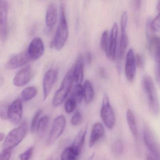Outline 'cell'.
Returning <instances> with one entry per match:
<instances>
[{
    "mask_svg": "<svg viewBox=\"0 0 160 160\" xmlns=\"http://www.w3.org/2000/svg\"><path fill=\"white\" fill-rule=\"evenodd\" d=\"M13 149L4 148L0 154L1 160H8L11 158Z\"/></svg>",
    "mask_w": 160,
    "mask_h": 160,
    "instance_id": "cell-35",
    "label": "cell"
},
{
    "mask_svg": "<svg viewBox=\"0 0 160 160\" xmlns=\"http://www.w3.org/2000/svg\"><path fill=\"white\" fill-rule=\"evenodd\" d=\"M65 117L60 115L56 118L53 122L48 138V144H52L61 135L66 126Z\"/></svg>",
    "mask_w": 160,
    "mask_h": 160,
    "instance_id": "cell-6",
    "label": "cell"
},
{
    "mask_svg": "<svg viewBox=\"0 0 160 160\" xmlns=\"http://www.w3.org/2000/svg\"><path fill=\"white\" fill-rule=\"evenodd\" d=\"M23 115V106L20 99L14 101L8 107V118L14 124H18L21 122Z\"/></svg>",
    "mask_w": 160,
    "mask_h": 160,
    "instance_id": "cell-9",
    "label": "cell"
},
{
    "mask_svg": "<svg viewBox=\"0 0 160 160\" xmlns=\"http://www.w3.org/2000/svg\"><path fill=\"white\" fill-rule=\"evenodd\" d=\"M58 12L57 8L54 3H50L48 7L46 14V23L48 28H52L57 21Z\"/></svg>",
    "mask_w": 160,
    "mask_h": 160,
    "instance_id": "cell-19",
    "label": "cell"
},
{
    "mask_svg": "<svg viewBox=\"0 0 160 160\" xmlns=\"http://www.w3.org/2000/svg\"><path fill=\"white\" fill-rule=\"evenodd\" d=\"M151 28L153 32L160 31V12H158V14L155 18L151 21Z\"/></svg>",
    "mask_w": 160,
    "mask_h": 160,
    "instance_id": "cell-32",
    "label": "cell"
},
{
    "mask_svg": "<svg viewBox=\"0 0 160 160\" xmlns=\"http://www.w3.org/2000/svg\"><path fill=\"white\" fill-rule=\"evenodd\" d=\"M37 93V89L35 87H28L25 88L21 92V98L23 101L27 102L34 98Z\"/></svg>",
    "mask_w": 160,
    "mask_h": 160,
    "instance_id": "cell-26",
    "label": "cell"
},
{
    "mask_svg": "<svg viewBox=\"0 0 160 160\" xmlns=\"http://www.w3.org/2000/svg\"><path fill=\"white\" fill-rule=\"evenodd\" d=\"M155 77L157 83L160 85V62H156L155 68Z\"/></svg>",
    "mask_w": 160,
    "mask_h": 160,
    "instance_id": "cell-39",
    "label": "cell"
},
{
    "mask_svg": "<svg viewBox=\"0 0 160 160\" xmlns=\"http://www.w3.org/2000/svg\"><path fill=\"white\" fill-rule=\"evenodd\" d=\"M77 100L72 96L68 98L64 104L65 110L67 113H71L72 112L76 107Z\"/></svg>",
    "mask_w": 160,
    "mask_h": 160,
    "instance_id": "cell-28",
    "label": "cell"
},
{
    "mask_svg": "<svg viewBox=\"0 0 160 160\" xmlns=\"http://www.w3.org/2000/svg\"><path fill=\"white\" fill-rule=\"evenodd\" d=\"M8 0H0V37L5 42L8 35Z\"/></svg>",
    "mask_w": 160,
    "mask_h": 160,
    "instance_id": "cell-7",
    "label": "cell"
},
{
    "mask_svg": "<svg viewBox=\"0 0 160 160\" xmlns=\"http://www.w3.org/2000/svg\"><path fill=\"white\" fill-rule=\"evenodd\" d=\"M42 113V109H39L33 116L32 120L31 125V131L32 132H34L35 130H36V127H37V124H38V122L39 121V117Z\"/></svg>",
    "mask_w": 160,
    "mask_h": 160,
    "instance_id": "cell-31",
    "label": "cell"
},
{
    "mask_svg": "<svg viewBox=\"0 0 160 160\" xmlns=\"http://www.w3.org/2000/svg\"><path fill=\"white\" fill-rule=\"evenodd\" d=\"M112 149L115 154L118 155L122 154L124 150V144L122 140L120 139L116 140L112 145Z\"/></svg>",
    "mask_w": 160,
    "mask_h": 160,
    "instance_id": "cell-30",
    "label": "cell"
},
{
    "mask_svg": "<svg viewBox=\"0 0 160 160\" xmlns=\"http://www.w3.org/2000/svg\"><path fill=\"white\" fill-rule=\"evenodd\" d=\"M86 60L88 64H90L92 61V56L91 53L90 52H88L86 55Z\"/></svg>",
    "mask_w": 160,
    "mask_h": 160,
    "instance_id": "cell-41",
    "label": "cell"
},
{
    "mask_svg": "<svg viewBox=\"0 0 160 160\" xmlns=\"http://www.w3.org/2000/svg\"><path fill=\"white\" fill-rule=\"evenodd\" d=\"M81 152L76 148L72 146L66 148L63 150L62 154L61 159L62 160H77Z\"/></svg>",
    "mask_w": 160,
    "mask_h": 160,
    "instance_id": "cell-21",
    "label": "cell"
},
{
    "mask_svg": "<svg viewBox=\"0 0 160 160\" xmlns=\"http://www.w3.org/2000/svg\"><path fill=\"white\" fill-rule=\"evenodd\" d=\"M118 27L114 23L109 35V43L107 50L105 52L107 57L111 61H114L117 58V41H118Z\"/></svg>",
    "mask_w": 160,
    "mask_h": 160,
    "instance_id": "cell-10",
    "label": "cell"
},
{
    "mask_svg": "<svg viewBox=\"0 0 160 160\" xmlns=\"http://www.w3.org/2000/svg\"><path fill=\"white\" fill-rule=\"evenodd\" d=\"M69 36V28L65 10L63 6H61L59 22L56 35L50 44V48L58 51L61 50L66 44Z\"/></svg>",
    "mask_w": 160,
    "mask_h": 160,
    "instance_id": "cell-1",
    "label": "cell"
},
{
    "mask_svg": "<svg viewBox=\"0 0 160 160\" xmlns=\"http://www.w3.org/2000/svg\"><path fill=\"white\" fill-rule=\"evenodd\" d=\"M73 70V67L66 74L62 82L60 87L54 95L52 104L55 107H57L62 104L71 91L74 81Z\"/></svg>",
    "mask_w": 160,
    "mask_h": 160,
    "instance_id": "cell-3",
    "label": "cell"
},
{
    "mask_svg": "<svg viewBox=\"0 0 160 160\" xmlns=\"http://www.w3.org/2000/svg\"><path fill=\"white\" fill-rule=\"evenodd\" d=\"M147 40L150 51L154 56L156 62H160V37L153 35Z\"/></svg>",
    "mask_w": 160,
    "mask_h": 160,
    "instance_id": "cell-18",
    "label": "cell"
},
{
    "mask_svg": "<svg viewBox=\"0 0 160 160\" xmlns=\"http://www.w3.org/2000/svg\"><path fill=\"white\" fill-rule=\"evenodd\" d=\"M49 123V118L48 116H44L39 120L36 127L37 133L41 137L45 133Z\"/></svg>",
    "mask_w": 160,
    "mask_h": 160,
    "instance_id": "cell-25",
    "label": "cell"
},
{
    "mask_svg": "<svg viewBox=\"0 0 160 160\" xmlns=\"http://www.w3.org/2000/svg\"><path fill=\"white\" fill-rule=\"evenodd\" d=\"M58 77V72L55 70H48L45 74L43 80V100L45 101L50 94Z\"/></svg>",
    "mask_w": 160,
    "mask_h": 160,
    "instance_id": "cell-13",
    "label": "cell"
},
{
    "mask_svg": "<svg viewBox=\"0 0 160 160\" xmlns=\"http://www.w3.org/2000/svg\"><path fill=\"white\" fill-rule=\"evenodd\" d=\"M109 35L108 34V31L105 30L103 32L101 37V42H100V47L101 49L105 53L108 47L109 43Z\"/></svg>",
    "mask_w": 160,
    "mask_h": 160,
    "instance_id": "cell-29",
    "label": "cell"
},
{
    "mask_svg": "<svg viewBox=\"0 0 160 160\" xmlns=\"http://www.w3.org/2000/svg\"><path fill=\"white\" fill-rule=\"evenodd\" d=\"M45 51L44 45L42 39L34 38L30 43L28 52L32 60L39 59L43 55Z\"/></svg>",
    "mask_w": 160,
    "mask_h": 160,
    "instance_id": "cell-11",
    "label": "cell"
},
{
    "mask_svg": "<svg viewBox=\"0 0 160 160\" xmlns=\"http://www.w3.org/2000/svg\"><path fill=\"white\" fill-rule=\"evenodd\" d=\"M31 77V68L29 65H28L16 74L14 78L13 83L16 87H23L28 84Z\"/></svg>",
    "mask_w": 160,
    "mask_h": 160,
    "instance_id": "cell-15",
    "label": "cell"
},
{
    "mask_svg": "<svg viewBox=\"0 0 160 160\" xmlns=\"http://www.w3.org/2000/svg\"><path fill=\"white\" fill-rule=\"evenodd\" d=\"M87 133V128L81 130L76 137L75 138L72 144V146L76 148L80 152H82V148H83L84 143H85Z\"/></svg>",
    "mask_w": 160,
    "mask_h": 160,
    "instance_id": "cell-23",
    "label": "cell"
},
{
    "mask_svg": "<svg viewBox=\"0 0 160 160\" xmlns=\"http://www.w3.org/2000/svg\"><path fill=\"white\" fill-rule=\"evenodd\" d=\"M104 134V128L103 125L100 122L95 123L92 129L91 134L89 141L90 148L93 147L96 142L103 137Z\"/></svg>",
    "mask_w": 160,
    "mask_h": 160,
    "instance_id": "cell-17",
    "label": "cell"
},
{
    "mask_svg": "<svg viewBox=\"0 0 160 160\" xmlns=\"http://www.w3.org/2000/svg\"><path fill=\"white\" fill-rule=\"evenodd\" d=\"M126 119L130 131L133 136L137 139L138 137V131L135 118L131 109H128L126 113Z\"/></svg>",
    "mask_w": 160,
    "mask_h": 160,
    "instance_id": "cell-20",
    "label": "cell"
},
{
    "mask_svg": "<svg viewBox=\"0 0 160 160\" xmlns=\"http://www.w3.org/2000/svg\"><path fill=\"white\" fill-rule=\"evenodd\" d=\"M84 61L82 55H80L73 67V77L74 81L77 84H81L84 78Z\"/></svg>",
    "mask_w": 160,
    "mask_h": 160,
    "instance_id": "cell-16",
    "label": "cell"
},
{
    "mask_svg": "<svg viewBox=\"0 0 160 160\" xmlns=\"http://www.w3.org/2000/svg\"><path fill=\"white\" fill-rule=\"evenodd\" d=\"M101 116L105 125L108 129L111 130L114 128L115 124V113L106 94L104 95L103 98Z\"/></svg>",
    "mask_w": 160,
    "mask_h": 160,
    "instance_id": "cell-5",
    "label": "cell"
},
{
    "mask_svg": "<svg viewBox=\"0 0 160 160\" xmlns=\"http://www.w3.org/2000/svg\"><path fill=\"white\" fill-rule=\"evenodd\" d=\"M135 61L137 66L139 67H142L144 65V59L143 57L140 54L135 55Z\"/></svg>",
    "mask_w": 160,
    "mask_h": 160,
    "instance_id": "cell-38",
    "label": "cell"
},
{
    "mask_svg": "<svg viewBox=\"0 0 160 160\" xmlns=\"http://www.w3.org/2000/svg\"><path fill=\"white\" fill-rule=\"evenodd\" d=\"M157 10L158 12H160V0H158L157 5Z\"/></svg>",
    "mask_w": 160,
    "mask_h": 160,
    "instance_id": "cell-43",
    "label": "cell"
},
{
    "mask_svg": "<svg viewBox=\"0 0 160 160\" xmlns=\"http://www.w3.org/2000/svg\"><path fill=\"white\" fill-rule=\"evenodd\" d=\"M82 120V117L81 113L78 111H77L72 117L71 122L73 125L76 126V125H78L81 123Z\"/></svg>",
    "mask_w": 160,
    "mask_h": 160,
    "instance_id": "cell-34",
    "label": "cell"
},
{
    "mask_svg": "<svg viewBox=\"0 0 160 160\" xmlns=\"http://www.w3.org/2000/svg\"><path fill=\"white\" fill-rule=\"evenodd\" d=\"M8 108L7 109L5 106H2L1 108V117L2 118L5 119L8 118Z\"/></svg>",
    "mask_w": 160,
    "mask_h": 160,
    "instance_id": "cell-40",
    "label": "cell"
},
{
    "mask_svg": "<svg viewBox=\"0 0 160 160\" xmlns=\"http://www.w3.org/2000/svg\"><path fill=\"white\" fill-rule=\"evenodd\" d=\"M127 21H128V14L127 12H124L122 14L121 18L120 27L121 33H125Z\"/></svg>",
    "mask_w": 160,
    "mask_h": 160,
    "instance_id": "cell-33",
    "label": "cell"
},
{
    "mask_svg": "<svg viewBox=\"0 0 160 160\" xmlns=\"http://www.w3.org/2000/svg\"><path fill=\"white\" fill-rule=\"evenodd\" d=\"M141 5V0H132V6L135 12L138 13L140 11Z\"/></svg>",
    "mask_w": 160,
    "mask_h": 160,
    "instance_id": "cell-37",
    "label": "cell"
},
{
    "mask_svg": "<svg viewBox=\"0 0 160 160\" xmlns=\"http://www.w3.org/2000/svg\"><path fill=\"white\" fill-rule=\"evenodd\" d=\"M28 51L17 54L11 58L6 64V69L14 70L27 64L31 60Z\"/></svg>",
    "mask_w": 160,
    "mask_h": 160,
    "instance_id": "cell-14",
    "label": "cell"
},
{
    "mask_svg": "<svg viewBox=\"0 0 160 160\" xmlns=\"http://www.w3.org/2000/svg\"><path fill=\"white\" fill-rule=\"evenodd\" d=\"M33 148L32 147H31L29 148L24 153H21L19 155V159L20 160H29L31 157L32 156V152H33Z\"/></svg>",
    "mask_w": 160,
    "mask_h": 160,
    "instance_id": "cell-36",
    "label": "cell"
},
{
    "mask_svg": "<svg viewBox=\"0 0 160 160\" xmlns=\"http://www.w3.org/2000/svg\"><path fill=\"white\" fill-rule=\"evenodd\" d=\"M27 132V125L25 122L14 128L8 133L3 144V148L13 149L23 140Z\"/></svg>",
    "mask_w": 160,
    "mask_h": 160,
    "instance_id": "cell-4",
    "label": "cell"
},
{
    "mask_svg": "<svg viewBox=\"0 0 160 160\" xmlns=\"http://www.w3.org/2000/svg\"><path fill=\"white\" fill-rule=\"evenodd\" d=\"M72 96L79 103L81 102L84 96V87L81 84H77L75 87Z\"/></svg>",
    "mask_w": 160,
    "mask_h": 160,
    "instance_id": "cell-27",
    "label": "cell"
},
{
    "mask_svg": "<svg viewBox=\"0 0 160 160\" xmlns=\"http://www.w3.org/2000/svg\"><path fill=\"white\" fill-rule=\"evenodd\" d=\"M5 134L2 132L0 133V141H2V140L4 139Z\"/></svg>",
    "mask_w": 160,
    "mask_h": 160,
    "instance_id": "cell-42",
    "label": "cell"
},
{
    "mask_svg": "<svg viewBox=\"0 0 160 160\" xmlns=\"http://www.w3.org/2000/svg\"><path fill=\"white\" fill-rule=\"evenodd\" d=\"M135 55L133 50L131 48L126 55L125 65V73L128 81H132L136 74Z\"/></svg>",
    "mask_w": 160,
    "mask_h": 160,
    "instance_id": "cell-12",
    "label": "cell"
},
{
    "mask_svg": "<svg viewBox=\"0 0 160 160\" xmlns=\"http://www.w3.org/2000/svg\"><path fill=\"white\" fill-rule=\"evenodd\" d=\"M84 99L87 103H90L94 97V90L92 84L89 80H87L84 85Z\"/></svg>",
    "mask_w": 160,
    "mask_h": 160,
    "instance_id": "cell-24",
    "label": "cell"
},
{
    "mask_svg": "<svg viewBox=\"0 0 160 160\" xmlns=\"http://www.w3.org/2000/svg\"><path fill=\"white\" fill-rule=\"evenodd\" d=\"M128 44V39L126 33H121L119 45L117 52V58L119 61L121 60L125 54Z\"/></svg>",
    "mask_w": 160,
    "mask_h": 160,
    "instance_id": "cell-22",
    "label": "cell"
},
{
    "mask_svg": "<svg viewBox=\"0 0 160 160\" xmlns=\"http://www.w3.org/2000/svg\"><path fill=\"white\" fill-rule=\"evenodd\" d=\"M142 85L143 89L147 95L150 110L154 115H158L160 111V106L156 88L153 80L149 76H145L142 80Z\"/></svg>",
    "mask_w": 160,
    "mask_h": 160,
    "instance_id": "cell-2",
    "label": "cell"
},
{
    "mask_svg": "<svg viewBox=\"0 0 160 160\" xmlns=\"http://www.w3.org/2000/svg\"><path fill=\"white\" fill-rule=\"evenodd\" d=\"M143 138L147 148L151 155L156 160H160V151L155 138L151 132L148 128H145L143 131Z\"/></svg>",
    "mask_w": 160,
    "mask_h": 160,
    "instance_id": "cell-8",
    "label": "cell"
}]
</instances>
